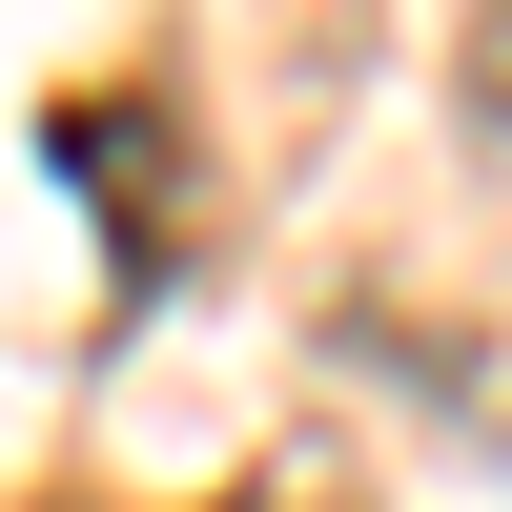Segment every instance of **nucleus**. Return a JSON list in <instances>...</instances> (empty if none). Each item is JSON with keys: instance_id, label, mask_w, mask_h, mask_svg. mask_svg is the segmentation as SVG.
<instances>
[{"instance_id": "f257e3e1", "label": "nucleus", "mask_w": 512, "mask_h": 512, "mask_svg": "<svg viewBox=\"0 0 512 512\" xmlns=\"http://www.w3.org/2000/svg\"><path fill=\"white\" fill-rule=\"evenodd\" d=\"M62 185L123 226V287L185 267V123L144 103V82H103V103H62Z\"/></svg>"}, {"instance_id": "f03ea898", "label": "nucleus", "mask_w": 512, "mask_h": 512, "mask_svg": "<svg viewBox=\"0 0 512 512\" xmlns=\"http://www.w3.org/2000/svg\"><path fill=\"white\" fill-rule=\"evenodd\" d=\"M451 103H472L492 144H512V0H472V41H451Z\"/></svg>"}, {"instance_id": "7ed1b4c3", "label": "nucleus", "mask_w": 512, "mask_h": 512, "mask_svg": "<svg viewBox=\"0 0 512 512\" xmlns=\"http://www.w3.org/2000/svg\"><path fill=\"white\" fill-rule=\"evenodd\" d=\"M226 512H369V492H349V472H328V451H267V472H246Z\"/></svg>"}, {"instance_id": "20e7f679", "label": "nucleus", "mask_w": 512, "mask_h": 512, "mask_svg": "<svg viewBox=\"0 0 512 512\" xmlns=\"http://www.w3.org/2000/svg\"><path fill=\"white\" fill-rule=\"evenodd\" d=\"M41 512H82V492H41Z\"/></svg>"}]
</instances>
